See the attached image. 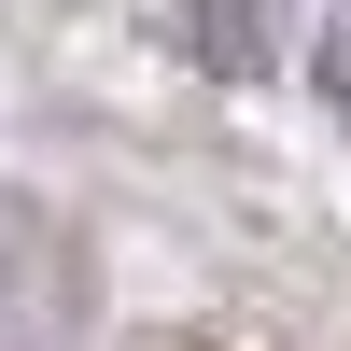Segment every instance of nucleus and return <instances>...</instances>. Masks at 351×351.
I'll use <instances>...</instances> for the list:
<instances>
[{
	"mask_svg": "<svg viewBox=\"0 0 351 351\" xmlns=\"http://www.w3.org/2000/svg\"><path fill=\"white\" fill-rule=\"evenodd\" d=\"M0 295H14V239H0Z\"/></svg>",
	"mask_w": 351,
	"mask_h": 351,
	"instance_id": "obj_2",
	"label": "nucleus"
},
{
	"mask_svg": "<svg viewBox=\"0 0 351 351\" xmlns=\"http://www.w3.org/2000/svg\"><path fill=\"white\" fill-rule=\"evenodd\" d=\"M267 28H281V0H183V14H169V43L211 56V71H267Z\"/></svg>",
	"mask_w": 351,
	"mask_h": 351,
	"instance_id": "obj_1",
	"label": "nucleus"
}]
</instances>
